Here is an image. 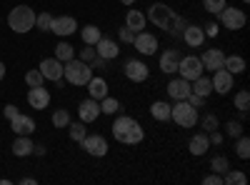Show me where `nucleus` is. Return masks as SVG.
<instances>
[{
	"mask_svg": "<svg viewBox=\"0 0 250 185\" xmlns=\"http://www.w3.org/2000/svg\"><path fill=\"white\" fill-rule=\"evenodd\" d=\"M188 103H190L193 108H203V105H205V98H200V95L190 93V95H188Z\"/></svg>",
	"mask_w": 250,
	"mask_h": 185,
	"instance_id": "obj_48",
	"label": "nucleus"
},
{
	"mask_svg": "<svg viewBox=\"0 0 250 185\" xmlns=\"http://www.w3.org/2000/svg\"><path fill=\"white\" fill-rule=\"evenodd\" d=\"M8 25L13 28V33L18 35H25L28 30L35 28V10L28 5H18L8 13Z\"/></svg>",
	"mask_w": 250,
	"mask_h": 185,
	"instance_id": "obj_3",
	"label": "nucleus"
},
{
	"mask_svg": "<svg viewBox=\"0 0 250 185\" xmlns=\"http://www.w3.org/2000/svg\"><path fill=\"white\" fill-rule=\"evenodd\" d=\"M133 45H135V50H138L140 55H155V50H158V38H155L153 33H148V30H140V33H135Z\"/></svg>",
	"mask_w": 250,
	"mask_h": 185,
	"instance_id": "obj_9",
	"label": "nucleus"
},
{
	"mask_svg": "<svg viewBox=\"0 0 250 185\" xmlns=\"http://www.w3.org/2000/svg\"><path fill=\"white\" fill-rule=\"evenodd\" d=\"M210 168H213V173H218V175H223L228 168H230V163H228V158L225 155H218V158H213V163H210Z\"/></svg>",
	"mask_w": 250,
	"mask_h": 185,
	"instance_id": "obj_40",
	"label": "nucleus"
},
{
	"mask_svg": "<svg viewBox=\"0 0 250 185\" xmlns=\"http://www.w3.org/2000/svg\"><path fill=\"white\" fill-rule=\"evenodd\" d=\"M210 83H213V93H218V95H228V93L233 90V75L228 73L225 68H218V70H213Z\"/></svg>",
	"mask_w": 250,
	"mask_h": 185,
	"instance_id": "obj_12",
	"label": "nucleus"
},
{
	"mask_svg": "<svg viewBox=\"0 0 250 185\" xmlns=\"http://www.w3.org/2000/svg\"><path fill=\"white\" fill-rule=\"evenodd\" d=\"M68 135H70V140H73V143H80L83 138L88 135L85 123H83V120H80V123H73V120H70V125H68Z\"/></svg>",
	"mask_w": 250,
	"mask_h": 185,
	"instance_id": "obj_31",
	"label": "nucleus"
},
{
	"mask_svg": "<svg viewBox=\"0 0 250 185\" xmlns=\"http://www.w3.org/2000/svg\"><path fill=\"white\" fill-rule=\"evenodd\" d=\"M125 25H128L133 33H140V30H145V25H148V18H145V13L130 8L128 15H125Z\"/></svg>",
	"mask_w": 250,
	"mask_h": 185,
	"instance_id": "obj_24",
	"label": "nucleus"
},
{
	"mask_svg": "<svg viewBox=\"0 0 250 185\" xmlns=\"http://www.w3.org/2000/svg\"><path fill=\"white\" fill-rule=\"evenodd\" d=\"M203 185H223V175H218V173L205 175V178H203Z\"/></svg>",
	"mask_w": 250,
	"mask_h": 185,
	"instance_id": "obj_46",
	"label": "nucleus"
},
{
	"mask_svg": "<svg viewBox=\"0 0 250 185\" xmlns=\"http://www.w3.org/2000/svg\"><path fill=\"white\" fill-rule=\"evenodd\" d=\"M88 93H90V98L103 100V98L108 95V80L100 78V75H93V78L88 80Z\"/></svg>",
	"mask_w": 250,
	"mask_h": 185,
	"instance_id": "obj_25",
	"label": "nucleus"
},
{
	"mask_svg": "<svg viewBox=\"0 0 250 185\" xmlns=\"http://www.w3.org/2000/svg\"><path fill=\"white\" fill-rule=\"evenodd\" d=\"M120 110V103H118V98H110V95H105L100 100V113L103 115H115Z\"/></svg>",
	"mask_w": 250,
	"mask_h": 185,
	"instance_id": "obj_32",
	"label": "nucleus"
},
{
	"mask_svg": "<svg viewBox=\"0 0 250 185\" xmlns=\"http://www.w3.org/2000/svg\"><path fill=\"white\" fill-rule=\"evenodd\" d=\"M95 55L105 58V60H115V58L120 55V48H118L115 40H110V38H100L98 43H95Z\"/></svg>",
	"mask_w": 250,
	"mask_h": 185,
	"instance_id": "obj_21",
	"label": "nucleus"
},
{
	"mask_svg": "<svg viewBox=\"0 0 250 185\" xmlns=\"http://www.w3.org/2000/svg\"><path fill=\"white\" fill-rule=\"evenodd\" d=\"M118 38H120V43H133V40H135V33H133L128 25H123L120 33H118Z\"/></svg>",
	"mask_w": 250,
	"mask_h": 185,
	"instance_id": "obj_44",
	"label": "nucleus"
},
{
	"mask_svg": "<svg viewBox=\"0 0 250 185\" xmlns=\"http://www.w3.org/2000/svg\"><path fill=\"white\" fill-rule=\"evenodd\" d=\"M168 95L173 100H188V95H190V80H185V78H173L170 83H168Z\"/></svg>",
	"mask_w": 250,
	"mask_h": 185,
	"instance_id": "obj_18",
	"label": "nucleus"
},
{
	"mask_svg": "<svg viewBox=\"0 0 250 185\" xmlns=\"http://www.w3.org/2000/svg\"><path fill=\"white\" fill-rule=\"evenodd\" d=\"M55 58L60 60V63H65V60L75 58V48H73L70 43H58V45H55Z\"/></svg>",
	"mask_w": 250,
	"mask_h": 185,
	"instance_id": "obj_34",
	"label": "nucleus"
},
{
	"mask_svg": "<svg viewBox=\"0 0 250 185\" xmlns=\"http://www.w3.org/2000/svg\"><path fill=\"white\" fill-rule=\"evenodd\" d=\"M198 118V108H193L188 100H175V105H170V120H175L180 128H195Z\"/></svg>",
	"mask_w": 250,
	"mask_h": 185,
	"instance_id": "obj_4",
	"label": "nucleus"
},
{
	"mask_svg": "<svg viewBox=\"0 0 250 185\" xmlns=\"http://www.w3.org/2000/svg\"><path fill=\"white\" fill-rule=\"evenodd\" d=\"M20 183H23V185H33V183H35V178H23Z\"/></svg>",
	"mask_w": 250,
	"mask_h": 185,
	"instance_id": "obj_52",
	"label": "nucleus"
},
{
	"mask_svg": "<svg viewBox=\"0 0 250 185\" xmlns=\"http://www.w3.org/2000/svg\"><path fill=\"white\" fill-rule=\"evenodd\" d=\"M235 153H238V158H243V160H248V158H250V138H245V135H238V143H235Z\"/></svg>",
	"mask_w": 250,
	"mask_h": 185,
	"instance_id": "obj_37",
	"label": "nucleus"
},
{
	"mask_svg": "<svg viewBox=\"0 0 250 185\" xmlns=\"http://www.w3.org/2000/svg\"><path fill=\"white\" fill-rule=\"evenodd\" d=\"M28 105L35 108V110H45L50 105V93L43 88V85H35L28 90Z\"/></svg>",
	"mask_w": 250,
	"mask_h": 185,
	"instance_id": "obj_17",
	"label": "nucleus"
},
{
	"mask_svg": "<svg viewBox=\"0 0 250 185\" xmlns=\"http://www.w3.org/2000/svg\"><path fill=\"white\" fill-rule=\"evenodd\" d=\"M10 128L15 135H30L35 133V120L30 115H23V113H18L13 120H10Z\"/></svg>",
	"mask_w": 250,
	"mask_h": 185,
	"instance_id": "obj_19",
	"label": "nucleus"
},
{
	"mask_svg": "<svg viewBox=\"0 0 250 185\" xmlns=\"http://www.w3.org/2000/svg\"><path fill=\"white\" fill-rule=\"evenodd\" d=\"M198 123H200L203 133H210V130H218V128H220V120H218V115H213V113L198 118Z\"/></svg>",
	"mask_w": 250,
	"mask_h": 185,
	"instance_id": "obj_33",
	"label": "nucleus"
},
{
	"mask_svg": "<svg viewBox=\"0 0 250 185\" xmlns=\"http://www.w3.org/2000/svg\"><path fill=\"white\" fill-rule=\"evenodd\" d=\"M43 80H45V78H43V73H40V70H35V68L25 73V83H28V88H35V85H43Z\"/></svg>",
	"mask_w": 250,
	"mask_h": 185,
	"instance_id": "obj_39",
	"label": "nucleus"
},
{
	"mask_svg": "<svg viewBox=\"0 0 250 185\" xmlns=\"http://www.w3.org/2000/svg\"><path fill=\"white\" fill-rule=\"evenodd\" d=\"M123 73H125V78H128V80H133V83H145L148 75H150L148 65H145L143 60H128L125 68H123Z\"/></svg>",
	"mask_w": 250,
	"mask_h": 185,
	"instance_id": "obj_11",
	"label": "nucleus"
},
{
	"mask_svg": "<svg viewBox=\"0 0 250 185\" xmlns=\"http://www.w3.org/2000/svg\"><path fill=\"white\" fill-rule=\"evenodd\" d=\"M175 15H178V13H175L173 8H168L165 3H153V5L148 8V13H145V18H148L150 23H153L155 28H160V30H168Z\"/></svg>",
	"mask_w": 250,
	"mask_h": 185,
	"instance_id": "obj_5",
	"label": "nucleus"
},
{
	"mask_svg": "<svg viewBox=\"0 0 250 185\" xmlns=\"http://www.w3.org/2000/svg\"><path fill=\"white\" fill-rule=\"evenodd\" d=\"M150 115H153V120H160V123L170 120V103H165V100H155L153 105H150Z\"/></svg>",
	"mask_w": 250,
	"mask_h": 185,
	"instance_id": "obj_28",
	"label": "nucleus"
},
{
	"mask_svg": "<svg viewBox=\"0 0 250 185\" xmlns=\"http://www.w3.org/2000/svg\"><path fill=\"white\" fill-rule=\"evenodd\" d=\"M50 120H53V125H55V128H68V125H70V113H68L65 108H60V110L53 113Z\"/></svg>",
	"mask_w": 250,
	"mask_h": 185,
	"instance_id": "obj_36",
	"label": "nucleus"
},
{
	"mask_svg": "<svg viewBox=\"0 0 250 185\" xmlns=\"http://www.w3.org/2000/svg\"><path fill=\"white\" fill-rule=\"evenodd\" d=\"M50 25H53V15H50V13H40V15H35V28H38V30L48 33Z\"/></svg>",
	"mask_w": 250,
	"mask_h": 185,
	"instance_id": "obj_38",
	"label": "nucleus"
},
{
	"mask_svg": "<svg viewBox=\"0 0 250 185\" xmlns=\"http://www.w3.org/2000/svg\"><path fill=\"white\" fill-rule=\"evenodd\" d=\"M190 93H195V95H200V98H210V93H213V83H210V78H205V75H200V78H195L193 83H190Z\"/></svg>",
	"mask_w": 250,
	"mask_h": 185,
	"instance_id": "obj_26",
	"label": "nucleus"
},
{
	"mask_svg": "<svg viewBox=\"0 0 250 185\" xmlns=\"http://www.w3.org/2000/svg\"><path fill=\"white\" fill-rule=\"evenodd\" d=\"M93 58H95V45H88V48H83V53H80V60H85V63H90Z\"/></svg>",
	"mask_w": 250,
	"mask_h": 185,
	"instance_id": "obj_47",
	"label": "nucleus"
},
{
	"mask_svg": "<svg viewBox=\"0 0 250 185\" xmlns=\"http://www.w3.org/2000/svg\"><path fill=\"white\" fill-rule=\"evenodd\" d=\"M225 135H230V138L243 135V123L240 120H228L225 123Z\"/></svg>",
	"mask_w": 250,
	"mask_h": 185,
	"instance_id": "obj_41",
	"label": "nucleus"
},
{
	"mask_svg": "<svg viewBox=\"0 0 250 185\" xmlns=\"http://www.w3.org/2000/svg\"><path fill=\"white\" fill-rule=\"evenodd\" d=\"M62 78L68 80L70 85H88V80L93 78V68L80 58H70L62 63Z\"/></svg>",
	"mask_w": 250,
	"mask_h": 185,
	"instance_id": "obj_2",
	"label": "nucleus"
},
{
	"mask_svg": "<svg viewBox=\"0 0 250 185\" xmlns=\"http://www.w3.org/2000/svg\"><path fill=\"white\" fill-rule=\"evenodd\" d=\"M208 140H210V145H220V143H223V133L220 130H210V133H208Z\"/></svg>",
	"mask_w": 250,
	"mask_h": 185,
	"instance_id": "obj_49",
	"label": "nucleus"
},
{
	"mask_svg": "<svg viewBox=\"0 0 250 185\" xmlns=\"http://www.w3.org/2000/svg\"><path fill=\"white\" fill-rule=\"evenodd\" d=\"M80 38H83V43H85V45H95L98 40L103 38V30L98 25H85L80 30Z\"/></svg>",
	"mask_w": 250,
	"mask_h": 185,
	"instance_id": "obj_29",
	"label": "nucleus"
},
{
	"mask_svg": "<svg viewBox=\"0 0 250 185\" xmlns=\"http://www.w3.org/2000/svg\"><path fill=\"white\" fill-rule=\"evenodd\" d=\"M180 35H183V43L188 48H200L205 43V33H203L200 25H185V30Z\"/></svg>",
	"mask_w": 250,
	"mask_h": 185,
	"instance_id": "obj_20",
	"label": "nucleus"
},
{
	"mask_svg": "<svg viewBox=\"0 0 250 185\" xmlns=\"http://www.w3.org/2000/svg\"><path fill=\"white\" fill-rule=\"evenodd\" d=\"M200 63H203V70L213 73V70L223 68V63H225V53H223L220 48H208V50L200 55Z\"/></svg>",
	"mask_w": 250,
	"mask_h": 185,
	"instance_id": "obj_13",
	"label": "nucleus"
},
{
	"mask_svg": "<svg viewBox=\"0 0 250 185\" xmlns=\"http://www.w3.org/2000/svg\"><path fill=\"white\" fill-rule=\"evenodd\" d=\"M223 68L230 75H240V73H245V58H240V55H225Z\"/></svg>",
	"mask_w": 250,
	"mask_h": 185,
	"instance_id": "obj_27",
	"label": "nucleus"
},
{
	"mask_svg": "<svg viewBox=\"0 0 250 185\" xmlns=\"http://www.w3.org/2000/svg\"><path fill=\"white\" fill-rule=\"evenodd\" d=\"M180 50L178 48H170V50H163L160 53V70L165 75H175L178 73V63H180Z\"/></svg>",
	"mask_w": 250,
	"mask_h": 185,
	"instance_id": "obj_16",
	"label": "nucleus"
},
{
	"mask_svg": "<svg viewBox=\"0 0 250 185\" xmlns=\"http://www.w3.org/2000/svg\"><path fill=\"white\" fill-rule=\"evenodd\" d=\"M80 145H83V150H85L88 155H93V158H103V155H108V140L103 138V135H85L80 140Z\"/></svg>",
	"mask_w": 250,
	"mask_h": 185,
	"instance_id": "obj_8",
	"label": "nucleus"
},
{
	"mask_svg": "<svg viewBox=\"0 0 250 185\" xmlns=\"http://www.w3.org/2000/svg\"><path fill=\"white\" fill-rule=\"evenodd\" d=\"M110 130H113V138H115L118 143H123V145H138V143H143V138H145L143 125H140L135 118H130V115L115 118V123L110 125Z\"/></svg>",
	"mask_w": 250,
	"mask_h": 185,
	"instance_id": "obj_1",
	"label": "nucleus"
},
{
	"mask_svg": "<svg viewBox=\"0 0 250 185\" xmlns=\"http://www.w3.org/2000/svg\"><path fill=\"white\" fill-rule=\"evenodd\" d=\"M75 28H78V20H75L73 15H60V18H53V25H50V30H53L55 35H60V38L73 35V33H75Z\"/></svg>",
	"mask_w": 250,
	"mask_h": 185,
	"instance_id": "obj_15",
	"label": "nucleus"
},
{
	"mask_svg": "<svg viewBox=\"0 0 250 185\" xmlns=\"http://www.w3.org/2000/svg\"><path fill=\"white\" fill-rule=\"evenodd\" d=\"M225 5H228L225 0H203V8H205L208 13H213V15H218Z\"/></svg>",
	"mask_w": 250,
	"mask_h": 185,
	"instance_id": "obj_42",
	"label": "nucleus"
},
{
	"mask_svg": "<svg viewBox=\"0 0 250 185\" xmlns=\"http://www.w3.org/2000/svg\"><path fill=\"white\" fill-rule=\"evenodd\" d=\"M218 18H220V25H223V28H228V30H233V33L243 30V28H245V23H248L245 10H240V8H228V5L218 13Z\"/></svg>",
	"mask_w": 250,
	"mask_h": 185,
	"instance_id": "obj_6",
	"label": "nucleus"
},
{
	"mask_svg": "<svg viewBox=\"0 0 250 185\" xmlns=\"http://www.w3.org/2000/svg\"><path fill=\"white\" fill-rule=\"evenodd\" d=\"M108 63H110V60H105V58H100V55H95V58L90 60L88 65H90L93 70H108Z\"/></svg>",
	"mask_w": 250,
	"mask_h": 185,
	"instance_id": "obj_43",
	"label": "nucleus"
},
{
	"mask_svg": "<svg viewBox=\"0 0 250 185\" xmlns=\"http://www.w3.org/2000/svg\"><path fill=\"white\" fill-rule=\"evenodd\" d=\"M3 78H5V63L0 60V80H3Z\"/></svg>",
	"mask_w": 250,
	"mask_h": 185,
	"instance_id": "obj_51",
	"label": "nucleus"
},
{
	"mask_svg": "<svg viewBox=\"0 0 250 185\" xmlns=\"http://www.w3.org/2000/svg\"><path fill=\"white\" fill-rule=\"evenodd\" d=\"M38 70L43 73V78L50 80V83H60V80H62V63L58 58H45Z\"/></svg>",
	"mask_w": 250,
	"mask_h": 185,
	"instance_id": "obj_14",
	"label": "nucleus"
},
{
	"mask_svg": "<svg viewBox=\"0 0 250 185\" xmlns=\"http://www.w3.org/2000/svg\"><path fill=\"white\" fill-rule=\"evenodd\" d=\"M245 183H248V175L240 173V170H230V168H228L223 173V185H245Z\"/></svg>",
	"mask_w": 250,
	"mask_h": 185,
	"instance_id": "obj_30",
	"label": "nucleus"
},
{
	"mask_svg": "<svg viewBox=\"0 0 250 185\" xmlns=\"http://www.w3.org/2000/svg\"><path fill=\"white\" fill-rule=\"evenodd\" d=\"M243 3H250V0H243Z\"/></svg>",
	"mask_w": 250,
	"mask_h": 185,
	"instance_id": "obj_54",
	"label": "nucleus"
},
{
	"mask_svg": "<svg viewBox=\"0 0 250 185\" xmlns=\"http://www.w3.org/2000/svg\"><path fill=\"white\" fill-rule=\"evenodd\" d=\"M100 115H103L100 113V100H95V98H85L78 105V118L85 123V125H88V123H95Z\"/></svg>",
	"mask_w": 250,
	"mask_h": 185,
	"instance_id": "obj_10",
	"label": "nucleus"
},
{
	"mask_svg": "<svg viewBox=\"0 0 250 185\" xmlns=\"http://www.w3.org/2000/svg\"><path fill=\"white\" fill-rule=\"evenodd\" d=\"M203 33H205V38H218L220 25H218V23H205V25H203Z\"/></svg>",
	"mask_w": 250,
	"mask_h": 185,
	"instance_id": "obj_45",
	"label": "nucleus"
},
{
	"mask_svg": "<svg viewBox=\"0 0 250 185\" xmlns=\"http://www.w3.org/2000/svg\"><path fill=\"white\" fill-rule=\"evenodd\" d=\"M3 113H5V118H8V120H13V118H15L20 110H18L15 105H5V110H3Z\"/></svg>",
	"mask_w": 250,
	"mask_h": 185,
	"instance_id": "obj_50",
	"label": "nucleus"
},
{
	"mask_svg": "<svg viewBox=\"0 0 250 185\" xmlns=\"http://www.w3.org/2000/svg\"><path fill=\"white\" fill-rule=\"evenodd\" d=\"M233 105H235L240 113H248V108H250V93H248V90H238L235 98H233Z\"/></svg>",
	"mask_w": 250,
	"mask_h": 185,
	"instance_id": "obj_35",
	"label": "nucleus"
},
{
	"mask_svg": "<svg viewBox=\"0 0 250 185\" xmlns=\"http://www.w3.org/2000/svg\"><path fill=\"white\" fill-rule=\"evenodd\" d=\"M205 70H203V63H200V58L198 55H185V58H180V63H178V75L180 78H185V80H193L195 78H200Z\"/></svg>",
	"mask_w": 250,
	"mask_h": 185,
	"instance_id": "obj_7",
	"label": "nucleus"
},
{
	"mask_svg": "<svg viewBox=\"0 0 250 185\" xmlns=\"http://www.w3.org/2000/svg\"><path fill=\"white\" fill-rule=\"evenodd\" d=\"M208 148H210V140H208V133H195L190 138V143H188V150H190V155L200 158L208 153Z\"/></svg>",
	"mask_w": 250,
	"mask_h": 185,
	"instance_id": "obj_22",
	"label": "nucleus"
},
{
	"mask_svg": "<svg viewBox=\"0 0 250 185\" xmlns=\"http://www.w3.org/2000/svg\"><path fill=\"white\" fill-rule=\"evenodd\" d=\"M33 148H35V143H33L28 135H18V138L13 140V155H15V158H28V155H33Z\"/></svg>",
	"mask_w": 250,
	"mask_h": 185,
	"instance_id": "obj_23",
	"label": "nucleus"
},
{
	"mask_svg": "<svg viewBox=\"0 0 250 185\" xmlns=\"http://www.w3.org/2000/svg\"><path fill=\"white\" fill-rule=\"evenodd\" d=\"M120 3H123V5H133V3H135V0H120Z\"/></svg>",
	"mask_w": 250,
	"mask_h": 185,
	"instance_id": "obj_53",
	"label": "nucleus"
}]
</instances>
